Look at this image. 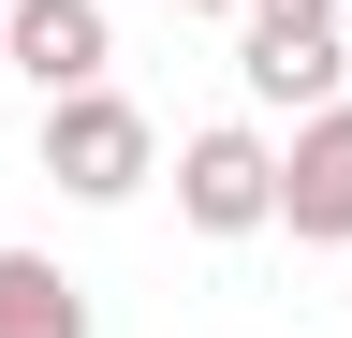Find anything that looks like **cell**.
Wrapping results in <instances>:
<instances>
[{
    "label": "cell",
    "mask_w": 352,
    "mask_h": 338,
    "mask_svg": "<svg viewBox=\"0 0 352 338\" xmlns=\"http://www.w3.org/2000/svg\"><path fill=\"white\" fill-rule=\"evenodd\" d=\"M235 74H250V103H338V30H279V15H250V45H235Z\"/></svg>",
    "instance_id": "5"
},
{
    "label": "cell",
    "mask_w": 352,
    "mask_h": 338,
    "mask_svg": "<svg viewBox=\"0 0 352 338\" xmlns=\"http://www.w3.org/2000/svg\"><path fill=\"white\" fill-rule=\"evenodd\" d=\"M279 221H294L308 250H352V89L294 118V147H279Z\"/></svg>",
    "instance_id": "3"
},
{
    "label": "cell",
    "mask_w": 352,
    "mask_h": 338,
    "mask_svg": "<svg viewBox=\"0 0 352 338\" xmlns=\"http://www.w3.org/2000/svg\"><path fill=\"white\" fill-rule=\"evenodd\" d=\"M250 15H279V30H338V0H250Z\"/></svg>",
    "instance_id": "7"
},
{
    "label": "cell",
    "mask_w": 352,
    "mask_h": 338,
    "mask_svg": "<svg viewBox=\"0 0 352 338\" xmlns=\"http://www.w3.org/2000/svg\"><path fill=\"white\" fill-rule=\"evenodd\" d=\"M176 15H250V0H176Z\"/></svg>",
    "instance_id": "8"
},
{
    "label": "cell",
    "mask_w": 352,
    "mask_h": 338,
    "mask_svg": "<svg viewBox=\"0 0 352 338\" xmlns=\"http://www.w3.org/2000/svg\"><path fill=\"white\" fill-rule=\"evenodd\" d=\"M0 59H15L44 103H59V89H103L118 15H103V0H0Z\"/></svg>",
    "instance_id": "4"
},
{
    "label": "cell",
    "mask_w": 352,
    "mask_h": 338,
    "mask_svg": "<svg viewBox=\"0 0 352 338\" xmlns=\"http://www.w3.org/2000/svg\"><path fill=\"white\" fill-rule=\"evenodd\" d=\"M0 74H15V59H0Z\"/></svg>",
    "instance_id": "9"
},
{
    "label": "cell",
    "mask_w": 352,
    "mask_h": 338,
    "mask_svg": "<svg viewBox=\"0 0 352 338\" xmlns=\"http://www.w3.org/2000/svg\"><path fill=\"white\" fill-rule=\"evenodd\" d=\"M176 221H191V235H264V221H279V147H264L250 118L191 133V147H176Z\"/></svg>",
    "instance_id": "2"
},
{
    "label": "cell",
    "mask_w": 352,
    "mask_h": 338,
    "mask_svg": "<svg viewBox=\"0 0 352 338\" xmlns=\"http://www.w3.org/2000/svg\"><path fill=\"white\" fill-rule=\"evenodd\" d=\"M0 338H88V294L44 250H0Z\"/></svg>",
    "instance_id": "6"
},
{
    "label": "cell",
    "mask_w": 352,
    "mask_h": 338,
    "mask_svg": "<svg viewBox=\"0 0 352 338\" xmlns=\"http://www.w3.org/2000/svg\"><path fill=\"white\" fill-rule=\"evenodd\" d=\"M147 162H162L147 103H118V89H59V103H44V177H59L74 206H132Z\"/></svg>",
    "instance_id": "1"
}]
</instances>
